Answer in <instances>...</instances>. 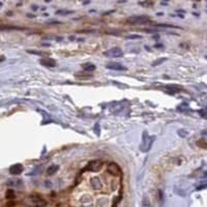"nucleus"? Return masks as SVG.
I'll use <instances>...</instances> for the list:
<instances>
[{
  "mask_svg": "<svg viewBox=\"0 0 207 207\" xmlns=\"http://www.w3.org/2000/svg\"><path fill=\"white\" fill-rule=\"evenodd\" d=\"M150 22V19L147 16H132L127 19V23L131 25H140V24H146Z\"/></svg>",
  "mask_w": 207,
  "mask_h": 207,
  "instance_id": "1",
  "label": "nucleus"
},
{
  "mask_svg": "<svg viewBox=\"0 0 207 207\" xmlns=\"http://www.w3.org/2000/svg\"><path fill=\"white\" fill-rule=\"evenodd\" d=\"M101 166H103V162L100 161V159H96V161L90 162L89 164L87 165L86 169L91 172H97L101 169Z\"/></svg>",
  "mask_w": 207,
  "mask_h": 207,
  "instance_id": "2",
  "label": "nucleus"
},
{
  "mask_svg": "<svg viewBox=\"0 0 207 207\" xmlns=\"http://www.w3.org/2000/svg\"><path fill=\"white\" fill-rule=\"evenodd\" d=\"M104 54L106 56H109V57H121L122 55H123V51H122L120 48L115 47V48H112L110 50L106 51Z\"/></svg>",
  "mask_w": 207,
  "mask_h": 207,
  "instance_id": "3",
  "label": "nucleus"
},
{
  "mask_svg": "<svg viewBox=\"0 0 207 207\" xmlns=\"http://www.w3.org/2000/svg\"><path fill=\"white\" fill-rule=\"evenodd\" d=\"M106 67L109 70H127V66H123L121 63L118 62H108L106 64Z\"/></svg>",
  "mask_w": 207,
  "mask_h": 207,
  "instance_id": "4",
  "label": "nucleus"
},
{
  "mask_svg": "<svg viewBox=\"0 0 207 207\" xmlns=\"http://www.w3.org/2000/svg\"><path fill=\"white\" fill-rule=\"evenodd\" d=\"M23 172V166L21 164H16L13 165L11 168H9V173L12 175H19Z\"/></svg>",
  "mask_w": 207,
  "mask_h": 207,
  "instance_id": "5",
  "label": "nucleus"
},
{
  "mask_svg": "<svg viewBox=\"0 0 207 207\" xmlns=\"http://www.w3.org/2000/svg\"><path fill=\"white\" fill-rule=\"evenodd\" d=\"M108 170H109V172L114 176L119 175V173H120L119 167H118L115 163H111V164H109V166H108Z\"/></svg>",
  "mask_w": 207,
  "mask_h": 207,
  "instance_id": "6",
  "label": "nucleus"
},
{
  "mask_svg": "<svg viewBox=\"0 0 207 207\" xmlns=\"http://www.w3.org/2000/svg\"><path fill=\"white\" fill-rule=\"evenodd\" d=\"M40 64H43L44 66H47V67H54L56 66V62L55 60L51 59V58H42L39 60Z\"/></svg>",
  "mask_w": 207,
  "mask_h": 207,
  "instance_id": "7",
  "label": "nucleus"
},
{
  "mask_svg": "<svg viewBox=\"0 0 207 207\" xmlns=\"http://www.w3.org/2000/svg\"><path fill=\"white\" fill-rule=\"evenodd\" d=\"M91 184H92L93 189H101V179L98 177H93L92 179H91Z\"/></svg>",
  "mask_w": 207,
  "mask_h": 207,
  "instance_id": "8",
  "label": "nucleus"
},
{
  "mask_svg": "<svg viewBox=\"0 0 207 207\" xmlns=\"http://www.w3.org/2000/svg\"><path fill=\"white\" fill-rule=\"evenodd\" d=\"M58 169H59V167L57 165H53V166H50V167L47 169V175H49V176H51V175H54L55 173L58 171Z\"/></svg>",
  "mask_w": 207,
  "mask_h": 207,
  "instance_id": "9",
  "label": "nucleus"
},
{
  "mask_svg": "<svg viewBox=\"0 0 207 207\" xmlns=\"http://www.w3.org/2000/svg\"><path fill=\"white\" fill-rule=\"evenodd\" d=\"M30 198H31V200L35 203L36 205H45L46 204V202L44 201L42 198H39V197H37V196H31Z\"/></svg>",
  "mask_w": 207,
  "mask_h": 207,
  "instance_id": "10",
  "label": "nucleus"
},
{
  "mask_svg": "<svg viewBox=\"0 0 207 207\" xmlns=\"http://www.w3.org/2000/svg\"><path fill=\"white\" fill-rule=\"evenodd\" d=\"M82 66H83V70H86V72H92V70H96V65L92 63H85V64H83Z\"/></svg>",
  "mask_w": 207,
  "mask_h": 207,
  "instance_id": "11",
  "label": "nucleus"
},
{
  "mask_svg": "<svg viewBox=\"0 0 207 207\" xmlns=\"http://www.w3.org/2000/svg\"><path fill=\"white\" fill-rule=\"evenodd\" d=\"M6 199H13V197H15V194H13V191H12V189H8V192H6Z\"/></svg>",
  "mask_w": 207,
  "mask_h": 207,
  "instance_id": "12",
  "label": "nucleus"
},
{
  "mask_svg": "<svg viewBox=\"0 0 207 207\" xmlns=\"http://www.w3.org/2000/svg\"><path fill=\"white\" fill-rule=\"evenodd\" d=\"M166 59H167V58H162V59H158V60H157V61H154V62L152 63V66L158 65V64H161V63L164 62V61H166Z\"/></svg>",
  "mask_w": 207,
  "mask_h": 207,
  "instance_id": "13",
  "label": "nucleus"
},
{
  "mask_svg": "<svg viewBox=\"0 0 207 207\" xmlns=\"http://www.w3.org/2000/svg\"><path fill=\"white\" fill-rule=\"evenodd\" d=\"M73 12H64V11H57V15H66V13H72Z\"/></svg>",
  "mask_w": 207,
  "mask_h": 207,
  "instance_id": "14",
  "label": "nucleus"
},
{
  "mask_svg": "<svg viewBox=\"0 0 207 207\" xmlns=\"http://www.w3.org/2000/svg\"><path fill=\"white\" fill-rule=\"evenodd\" d=\"M127 39H141V36L140 35H128V36H127Z\"/></svg>",
  "mask_w": 207,
  "mask_h": 207,
  "instance_id": "15",
  "label": "nucleus"
},
{
  "mask_svg": "<svg viewBox=\"0 0 207 207\" xmlns=\"http://www.w3.org/2000/svg\"><path fill=\"white\" fill-rule=\"evenodd\" d=\"M140 4H141V5H144V6H147V5H152V4H153V2H152V1H148V2H141Z\"/></svg>",
  "mask_w": 207,
  "mask_h": 207,
  "instance_id": "16",
  "label": "nucleus"
},
{
  "mask_svg": "<svg viewBox=\"0 0 207 207\" xmlns=\"http://www.w3.org/2000/svg\"><path fill=\"white\" fill-rule=\"evenodd\" d=\"M5 60V57L4 56H0V62H2V61Z\"/></svg>",
  "mask_w": 207,
  "mask_h": 207,
  "instance_id": "17",
  "label": "nucleus"
}]
</instances>
